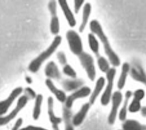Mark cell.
<instances>
[{"label":"cell","mask_w":146,"mask_h":130,"mask_svg":"<svg viewBox=\"0 0 146 130\" xmlns=\"http://www.w3.org/2000/svg\"><path fill=\"white\" fill-rule=\"evenodd\" d=\"M89 28L92 33L96 35L102 43L104 52L108 59V61L113 66H118L120 65V59L112 48L100 23L96 20H93L90 22Z\"/></svg>","instance_id":"cell-1"},{"label":"cell","mask_w":146,"mask_h":130,"mask_svg":"<svg viewBox=\"0 0 146 130\" xmlns=\"http://www.w3.org/2000/svg\"><path fill=\"white\" fill-rule=\"evenodd\" d=\"M62 37L56 35L48 48L33 59L29 66V70L32 73L37 72L42 65L56 51L62 43Z\"/></svg>","instance_id":"cell-2"},{"label":"cell","mask_w":146,"mask_h":130,"mask_svg":"<svg viewBox=\"0 0 146 130\" xmlns=\"http://www.w3.org/2000/svg\"><path fill=\"white\" fill-rule=\"evenodd\" d=\"M115 74L116 70L114 68H111L106 73V87H105V89L100 99L101 104L103 106L108 105L111 101V97L113 94V90Z\"/></svg>","instance_id":"cell-3"},{"label":"cell","mask_w":146,"mask_h":130,"mask_svg":"<svg viewBox=\"0 0 146 130\" xmlns=\"http://www.w3.org/2000/svg\"><path fill=\"white\" fill-rule=\"evenodd\" d=\"M78 58L89 80L94 81L96 76V71L93 57L90 54L83 52L78 56Z\"/></svg>","instance_id":"cell-4"},{"label":"cell","mask_w":146,"mask_h":130,"mask_svg":"<svg viewBox=\"0 0 146 130\" xmlns=\"http://www.w3.org/2000/svg\"><path fill=\"white\" fill-rule=\"evenodd\" d=\"M66 39L70 51L72 53L78 56L83 51V44L81 37L74 30H70L66 33Z\"/></svg>","instance_id":"cell-5"},{"label":"cell","mask_w":146,"mask_h":130,"mask_svg":"<svg viewBox=\"0 0 146 130\" xmlns=\"http://www.w3.org/2000/svg\"><path fill=\"white\" fill-rule=\"evenodd\" d=\"M30 99L25 95L21 96L17 101L15 107L12 110L10 113L5 116H0V126H4L12 121L20 111L26 106Z\"/></svg>","instance_id":"cell-6"},{"label":"cell","mask_w":146,"mask_h":130,"mask_svg":"<svg viewBox=\"0 0 146 130\" xmlns=\"http://www.w3.org/2000/svg\"><path fill=\"white\" fill-rule=\"evenodd\" d=\"M123 101V95L120 91H115L111 97V109L108 117V123L110 125H113L118 115V110Z\"/></svg>","instance_id":"cell-7"},{"label":"cell","mask_w":146,"mask_h":130,"mask_svg":"<svg viewBox=\"0 0 146 130\" xmlns=\"http://www.w3.org/2000/svg\"><path fill=\"white\" fill-rule=\"evenodd\" d=\"M23 91V89L22 87H18L11 92L7 99L0 101V116H3L7 112L12 103L21 95Z\"/></svg>","instance_id":"cell-8"},{"label":"cell","mask_w":146,"mask_h":130,"mask_svg":"<svg viewBox=\"0 0 146 130\" xmlns=\"http://www.w3.org/2000/svg\"><path fill=\"white\" fill-rule=\"evenodd\" d=\"M130 75L133 80L140 83L146 87V72L141 63L135 61L130 65Z\"/></svg>","instance_id":"cell-9"},{"label":"cell","mask_w":146,"mask_h":130,"mask_svg":"<svg viewBox=\"0 0 146 130\" xmlns=\"http://www.w3.org/2000/svg\"><path fill=\"white\" fill-rule=\"evenodd\" d=\"M91 94V89L89 87L83 86L80 89L73 92L71 94L67 97L64 106L68 109H71L74 102L79 99L89 97Z\"/></svg>","instance_id":"cell-10"},{"label":"cell","mask_w":146,"mask_h":130,"mask_svg":"<svg viewBox=\"0 0 146 130\" xmlns=\"http://www.w3.org/2000/svg\"><path fill=\"white\" fill-rule=\"evenodd\" d=\"M133 98L128 107V111L130 113H137L139 111L141 108V101L145 97V92L142 89H138L136 90L133 95Z\"/></svg>","instance_id":"cell-11"},{"label":"cell","mask_w":146,"mask_h":130,"mask_svg":"<svg viewBox=\"0 0 146 130\" xmlns=\"http://www.w3.org/2000/svg\"><path fill=\"white\" fill-rule=\"evenodd\" d=\"M45 76L48 79L59 80L62 78L61 73L56 64L53 61L49 62L45 68Z\"/></svg>","instance_id":"cell-12"},{"label":"cell","mask_w":146,"mask_h":130,"mask_svg":"<svg viewBox=\"0 0 146 130\" xmlns=\"http://www.w3.org/2000/svg\"><path fill=\"white\" fill-rule=\"evenodd\" d=\"M89 102L84 103L78 112L72 117V124L74 127L80 126L84 121L90 107Z\"/></svg>","instance_id":"cell-13"},{"label":"cell","mask_w":146,"mask_h":130,"mask_svg":"<svg viewBox=\"0 0 146 130\" xmlns=\"http://www.w3.org/2000/svg\"><path fill=\"white\" fill-rule=\"evenodd\" d=\"M45 85L49 89V90L52 93V94L56 97V98L61 103H65L67 96L66 93L58 88L56 85L54 84L53 82L50 79H47L45 81Z\"/></svg>","instance_id":"cell-14"},{"label":"cell","mask_w":146,"mask_h":130,"mask_svg":"<svg viewBox=\"0 0 146 130\" xmlns=\"http://www.w3.org/2000/svg\"><path fill=\"white\" fill-rule=\"evenodd\" d=\"M84 84V80L77 79H66L62 83L63 89L67 92L75 91L82 87Z\"/></svg>","instance_id":"cell-15"},{"label":"cell","mask_w":146,"mask_h":130,"mask_svg":"<svg viewBox=\"0 0 146 130\" xmlns=\"http://www.w3.org/2000/svg\"><path fill=\"white\" fill-rule=\"evenodd\" d=\"M59 4L70 26L74 27L76 25V18L70 8L67 2L66 1H59Z\"/></svg>","instance_id":"cell-16"},{"label":"cell","mask_w":146,"mask_h":130,"mask_svg":"<svg viewBox=\"0 0 146 130\" xmlns=\"http://www.w3.org/2000/svg\"><path fill=\"white\" fill-rule=\"evenodd\" d=\"M106 84V80L104 77H100L96 81L95 88L92 92L91 93L89 98V103L93 105L96 101L98 97L100 95V93L103 89Z\"/></svg>","instance_id":"cell-17"},{"label":"cell","mask_w":146,"mask_h":130,"mask_svg":"<svg viewBox=\"0 0 146 130\" xmlns=\"http://www.w3.org/2000/svg\"><path fill=\"white\" fill-rule=\"evenodd\" d=\"M48 103V114L49 116V121L52 123V125H58L60 124L62 120V119L58 117L54 114V100L52 97H49L47 100Z\"/></svg>","instance_id":"cell-18"},{"label":"cell","mask_w":146,"mask_h":130,"mask_svg":"<svg viewBox=\"0 0 146 130\" xmlns=\"http://www.w3.org/2000/svg\"><path fill=\"white\" fill-rule=\"evenodd\" d=\"M133 92L131 91H127L125 94V98L123 102L122 106L118 113L119 119L121 121H124L126 120L127 113L128 111L129 103L131 98L132 97Z\"/></svg>","instance_id":"cell-19"},{"label":"cell","mask_w":146,"mask_h":130,"mask_svg":"<svg viewBox=\"0 0 146 130\" xmlns=\"http://www.w3.org/2000/svg\"><path fill=\"white\" fill-rule=\"evenodd\" d=\"M62 120L64 123L65 130H74V126L72 124V113L71 109L65 106L62 108Z\"/></svg>","instance_id":"cell-20"},{"label":"cell","mask_w":146,"mask_h":130,"mask_svg":"<svg viewBox=\"0 0 146 130\" xmlns=\"http://www.w3.org/2000/svg\"><path fill=\"white\" fill-rule=\"evenodd\" d=\"M122 130H146V125L134 119H126L122 124Z\"/></svg>","instance_id":"cell-21"},{"label":"cell","mask_w":146,"mask_h":130,"mask_svg":"<svg viewBox=\"0 0 146 130\" xmlns=\"http://www.w3.org/2000/svg\"><path fill=\"white\" fill-rule=\"evenodd\" d=\"M130 72V65L128 63H124L122 65L121 75L117 83V87L119 89H122L125 85L127 77Z\"/></svg>","instance_id":"cell-22"},{"label":"cell","mask_w":146,"mask_h":130,"mask_svg":"<svg viewBox=\"0 0 146 130\" xmlns=\"http://www.w3.org/2000/svg\"><path fill=\"white\" fill-rule=\"evenodd\" d=\"M91 11H92V7H91L90 4L89 3H85L84 6L82 16V21L79 28V30L80 32H82L85 30L87 25V23L88 22Z\"/></svg>","instance_id":"cell-23"},{"label":"cell","mask_w":146,"mask_h":130,"mask_svg":"<svg viewBox=\"0 0 146 130\" xmlns=\"http://www.w3.org/2000/svg\"><path fill=\"white\" fill-rule=\"evenodd\" d=\"M42 102L43 96L41 94H38L35 99V103L33 112V117L35 120H37L40 118L41 113Z\"/></svg>","instance_id":"cell-24"},{"label":"cell","mask_w":146,"mask_h":130,"mask_svg":"<svg viewBox=\"0 0 146 130\" xmlns=\"http://www.w3.org/2000/svg\"><path fill=\"white\" fill-rule=\"evenodd\" d=\"M88 43L90 50L93 53L99 57V44L98 39H96V35L93 33H90L88 34Z\"/></svg>","instance_id":"cell-25"},{"label":"cell","mask_w":146,"mask_h":130,"mask_svg":"<svg viewBox=\"0 0 146 130\" xmlns=\"http://www.w3.org/2000/svg\"><path fill=\"white\" fill-rule=\"evenodd\" d=\"M50 30L52 34L57 35L60 31V22L58 16L52 17L50 24Z\"/></svg>","instance_id":"cell-26"},{"label":"cell","mask_w":146,"mask_h":130,"mask_svg":"<svg viewBox=\"0 0 146 130\" xmlns=\"http://www.w3.org/2000/svg\"><path fill=\"white\" fill-rule=\"evenodd\" d=\"M98 65L100 71L103 73H107L111 69L110 66V62L100 55L98 57Z\"/></svg>","instance_id":"cell-27"},{"label":"cell","mask_w":146,"mask_h":130,"mask_svg":"<svg viewBox=\"0 0 146 130\" xmlns=\"http://www.w3.org/2000/svg\"><path fill=\"white\" fill-rule=\"evenodd\" d=\"M63 72L65 75L68 76L71 79L77 78V73L70 65H66L63 68Z\"/></svg>","instance_id":"cell-28"},{"label":"cell","mask_w":146,"mask_h":130,"mask_svg":"<svg viewBox=\"0 0 146 130\" xmlns=\"http://www.w3.org/2000/svg\"><path fill=\"white\" fill-rule=\"evenodd\" d=\"M57 3L55 1H50L48 3V7L52 17L57 16Z\"/></svg>","instance_id":"cell-29"},{"label":"cell","mask_w":146,"mask_h":130,"mask_svg":"<svg viewBox=\"0 0 146 130\" xmlns=\"http://www.w3.org/2000/svg\"><path fill=\"white\" fill-rule=\"evenodd\" d=\"M25 94L29 99H35L36 95V92L30 87H26L24 90Z\"/></svg>","instance_id":"cell-30"},{"label":"cell","mask_w":146,"mask_h":130,"mask_svg":"<svg viewBox=\"0 0 146 130\" xmlns=\"http://www.w3.org/2000/svg\"><path fill=\"white\" fill-rule=\"evenodd\" d=\"M57 58L59 62L63 66H65L67 63V59L66 58V56L65 53L62 52L60 51L57 53Z\"/></svg>","instance_id":"cell-31"},{"label":"cell","mask_w":146,"mask_h":130,"mask_svg":"<svg viewBox=\"0 0 146 130\" xmlns=\"http://www.w3.org/2000/svg\"><path fill=\"white\" fill-rule=\"evenodd\" d=\"M23 119L22 118H19L17 121L15 122L14 125L12 128L11 130H19L21 129V126L23 124Z\"/></svg>","instance_id":"cell-32"},{"label":"cell","mask_w":146,"mask_h":130,"mask_svg":"<svg viewBox=\"0 0 146 130\" xmlns=\"http://www.w3.org/2000/svg\"><path fill=\"white\" fill-rule=\"evenodd\" d=\"M19 130H48L46 128L41 127H37V126H34V125H28L27 127H25L24 128H21Z\"/></svg>","instance_id":"cell-33"},{"label":"cell","mask_w":146,"mask_h":130,"mask_svg":"<svg viewBox=\"0 0 146 130\" xmlns=\"http://www.w3.org/2000/svg\"><path fill=\"white\" fill-rule=\"evenodd\" d=\"M84 4V1H74V11L76 13L79 12Z\"/></svg>","instance_id":"cell-34"},{"label":"cell","mask_w":146,"mask_h":130,"mask_svg":"<svg viewBox=\"0 0 146 130\" xmlns=\"http://www.w3.org/2000/svg\"><path fill=\"white\" fill-rule=\"evenodd\" d=\"M140 111L141 115L142 116V117L146 118V106L141 107Z\"/></svg>","instance_id":"cell-35"},{"label":"cell","mask_w":146,"mask_h":130,"mask_svg":"<svg viewBox=\"0 0 146 130\" xmlns=\"http://www.w3.org/2000/svg\"><path fill=\"white\" fill-rule=\"evenodd\" d=\"M26 82H27V83H29V84H31V83H32V79H31V78L30 77H29V76H27V77H26Z\"/></svg>","instance_id":"cell-36"},{"label":"cell","mask_w":146,"mask_h":130,"mask_svg":"<svg viewBox=\"0 0 146 130\" xmlns=\"http://www.w3.org/2000/svg\"><path fill=\"white\" fill-rule=\"evenodd\" d=\"M52 128L53 130H60L59 127V125H52Z\"/></svg>","instance_id":"cell-37"},{"label":"cell","mask_w":146,"mask_h":130,"mask_svg":"<svg viewBox=\"0 0 146 130\" xmlns=\"http://www.w3.org/2000/svg\"><path fill=\"white\" fill-rule=\"evenodd\" d=\"M119 130H121V129H119Z\"/></svg>","instance_id":"cell-38"}]
</instances>
